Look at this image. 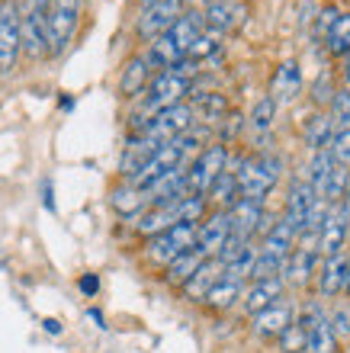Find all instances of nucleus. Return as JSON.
Listing matches in <instances>:
<instances>
[{"mask_svg": "<svg viewBox=\"0 0 350 353\" xmlns=\"http://www.w3.org/2000/svg\"><path fill=\"white\" fill-rule=\"evenodd\" d=\"M280 170H283V161L277 154H254V158H248L235 170L238 196L254 199V203H267V196L273 193V186L280 180Z\"/></svg>", "mask_w": 350, "mask_h": 353, "instance_id": "obj_1", "label": "nucleus"}, {"mask_svg": "<svg viewBox=\"0 0 350 353\" xmlns=\"http://www.w3.org/2000/svg\"><path fill=\"white\" fill-rule=\"evenodd\" d=\"M190 125H193V110H190V103H177V106H167V110L148 116L135 135H142V139L151 141L155 148H161L164 141H174V139H180L184 132H190Z\"/></svg>", "mask_w": 350, "mask_h": 353, "instance_id": "obj_2", "label": "nucleus"}, {"mask_svg": "<svg viewBox=\"0 0 350 353\" xmlns=\"http://www.w3.org/2000/svg\"><path fill=\"white\" fill-rule=\"evenodd\" d=\"M190 248H196V225L177 222V225H171L167 232H157L148 238L145 257H148V263H155V267H167L174 257H180V254L190 251Z\"/></svg>", "mask_w": 350, "mask_h": 353, "instance_id": "obj_3", "label": "nucleus"}, {"mask_svg": "<svg viewBox=\"0 0 350 353\" xmlns=\"http://www.w3.org/2000/svg\"><path fill=\"white\" fill-rule=\"evenodd\" d=\"M225 168H229V148L225 145L215 141V145L203 148L186 164V196H206Z\"/></svg>", "mask_w": 350, "mask_h": 353, "instance_id": "obj_4", "label": "nucleus"}, {"mask_svg": "<svg viewBox=\"0 0 350 353\" xmlns=\"http://www.w3.org/2000/svg\"><path fill=\"white\" fill-rule=\"evenodd\" d=\"M81 23V0H55L46 17L48 29V55H65V48L71 46L74 32Z\"/></svg>", "mask_w": 350, "mask_h": 353, "instance_id": "obj_5", "label": "nucleus"}, {"mask_svg": "<svg viewBox=\"0 0 350 353\" xmlns=\"http://www.w3.org/2000/svg\"><path fill=\"white\" fill-rule=\"evenodd\" d=\"M193 90V77L184 74V71H157L148 84V97H145V110L155 116V112L167 110V106H177L184 103V97Z\"/></svg>", "mask_w": 350, "mask_h": 353, "instance_id": "obj_6", "label": "nucleus"}, {"mask_svg": "<svg viewBox=\"0 0 350 353\" xmlns=\"http://www.w3.org/2000/svg\"><path fill=\"white\" fill-rule=\"evenodd\" d=\"M186 0H151L139 13V36L145 42H155L157 36H164L177 19L184 17Z\"/></svg>", "mask_w": 350, "mask_h": 353, "instance_id": "obj_7", "label": "nucleus"}, {"mask_svg": "<svg viewBox=\"0 0 350 353\" xmlns=\"http://www.w3.org/2000/svg\"><path fill=\"white\" fill-rule=\"evenodd\" d=\"M23 42H19V7L13 0L0 3V74H10L19 61Z\"/></svg>", "mask_w": 350, "mask_h": 353, "instance_id": "obj_8", "label": "nucleus"}, {"mask_svg": "<svg viewBox=\"0 0 350 353\" xmlns=\"http://www.w3.org/2000/svg\"><path fill=\"white\" fill-rule=\"evenodd\" d=\"M299 318L305 325V353H338V337L318 302H309Z\"/></svg>", "mask_w": 350, "mask_h": 353, "instance_id": "obj_9", "label": "nucleus"}, {"mask_svg": "<svg viewBox=\"0 0 350 353\" xmlns=\"http://www.w3.org/2000/svg\"><path fill=\"white\" fill-rule=\"evenodd\" d=\"M19 42L29 58H46L48 55V29H46V13H39L32 3L26 10H19Z\"/></svg>", "mask_w": 350, "mask_h": 353, "instance_id": "obj_10", "label": "nucleus"}, {"mask_svg": "<svg viewBox=\"0 0 350 353\" xmlns=\"http://www.w3.org/2000/svg\"><path fill=\"white\" fill-rule=\"evenodd\" d=\"M264 212H267L264 203H254V199L238 196L235 205L225 209V215H229V234L231 238H241V241H251V238L257 234V225H260V219H264Z\"/></svg>", "mask_w": 350, "mask_h": 353, "instance_id": "obj_11", "label": "nucleus"}, {"mask_svg": "<svg viewBox=\"0 0 350 353\" xmlns=\"http://www.w3.org/2000/svg\"><path fill=\"white\" fill-rule=\"evenodd\" d=\"M293 315H295L293 302H289L286 296L277 299L270 308H264V312L254 315V334H257L260 341H277L286 327L293 325Z\"/></svg>", "mask_w": 350, "mask_h": 353, "instance_id": "obj_12", "label": "nucleus"}, {"mask_svg": "<svg viewBox=\"0 0 350 353\" xmlns=\"http://www.w3.org/2000/svg\"><path fill=\"white\" fill-rule=\"evenodd\" d=\"M350 241V225L344 222V215L338 205H328V215H324V225L318 232V257H334V254H344Z\"/></svg>", "mask_w": 350, "mask_h": 353, "instance_id": "obj_13", "label": "nucleus"}, {"mask_svg": "<svg viewBox=\"0 0 350 353\" xmlns=\"http://www.w3.org/2000/svg\"><path fill=\"white\" fill-rule=\"evenodd\" d=\"M225 241H229V215L222 209H212L203 222L196 225V251L203 257H215Z\"/></svg>", "mask_w": 350, "mask_h": 353, "instance_id": "obj_14", "label": "nucleus"}, {"mask_svg": "<svg viewBox=\"0 0 350 353\" xmlns=\"http://www.w3.org/2000/svg\"><path fill=\"white\" fill-rule=\"evenodd\" d=\"M318 199V193H315L312 186H309V180H295L293 186H289V196H286V209H283V219L289 228H293L295 234H302V225H305V215H309V209H312V203Z\"/></svg>", "mask_w": 350, "mask_h": 353, "instance_id": "obj_15", "label": "nucleus"}, {"mask_svg": "<svg viewBox=\"0 0 350 353\" xmlns=\"http://www.w3.org/2000/svg\"><path fill=\"white\" fill-rule=\"evenodd\" d=\"M225 276V267H222L215 257H206L200 267H196V273L190 279H186L184 286H180V296L186 299V302H203L206 292H209L219 279Z\"/></svg>", "mask_w": 350, "mask_h": 353, "instance_id": "obj_16", "label": "nucleus"}, {"mask_svg": "<svg viewBox=\"0 0 350 353\" xmlns=\"http://www.w3.org/2000/svg\"><path fill=\"white\" fill-rule=\"evenodd\" d=\"M206 32V26H203V13H196V10H184V17L177 19L174 26L164 32V39L171 42V46L180 52V55L186 58V52H190V46H193L196 39Z\"/></svg>", "mask_w": 350, "mask_h": 353, "instance_id": "obj_17", "label": "nucleus"}, {"mask_svg": "<svg viewBox=\"0 0 350 353\" xmlns=\"http://www.w3.org/2000/svg\"><path fill=\"white\" fill-rule=\"evenodd\" d=\"M286 286H283V279H257V283H251L248 289H244V312H248L251 318L257 315V312H264V308H270L277 299H283Z\"/></svg>", "mask_w": 350, "mask_h": 353, "instance_id": "obj_18", "label": "nucleus"}, {"mask_svg": "<svg viewBox=\"0 0 350 353\" xmlns=\"http://www.w3.org/2000/svg\"><path fill=\"white\" fill-rule=\"evenodd\" d=\"M241 17H244V10L238 3H231V0H212L209 7L203 10V26L209 29L212 36H222V32L238 26Z\"/></svg>", "mask_w": 350, "mask_h": 353, "instance_id": "obj_19", "label": "nucleus"}, {"mask_svg": "<svg viewBox=\"0 0 350 353\" xmlns=\"http://www.w3.org/2000/svg\"><path fill=\"white\" fill-rule=\"evenodd\" d=\"M344 273H347V251L334 254V257H322V270H318V292L324 299L341 296L344 292Z\"/></svg>", "mask_w": 350, "mask_h": 353, "instance_id": "obj_20", "label": "nucleus"}, {"mask_svg": "<svg viewBox=\"0 0 350 353\" xmlns=\"http://www.w3.org/2000/svg\"><path fill=\"white\" fill-rule=\"evenodd\" d=\"M299 90H302V68H299V61H283L277 68V74H273L270 97L277 103H293L299 97Z\"/></svg>", "mask_w": 350, "mask_h": 353, "instance_id": "obj_21", "label": "nucleus"}, {"mask_svg": "<svg viewBox=\"0 0 350 353\" xmlns=\"http://www.w3.org/2000/svg\"><path fill=\"white\" fill-rule=\"evenodd\" d=\"M148 84H151V65L145 61V55H135L119 77V93L122 97H139L142 90H148Z\"/></svg>", "mask_w": 350, "mask_h": 353, "instance_id": "obj_22", "label": "nucleus"}, {"mask_svg": "<svg viewBox=\"0 0 350 353\" xmlns=\"http://www.w3.org/2000/svg\"><path fill=\"white\" fill-rule=\"evenodd\" d=\"M241 296H244V283H238V279H231V276H222L219 283L206 292L203 302L212 308V312H229Z\"/></svg>", "mask_w": 350, "mask_h": 353, "instance_id": "obj_23", "label": "nucleus"}, {"mask_svg": "<svg viewBox=\"0 0 350 353\" xmlns=\"http://www.w3.org/2000/svg\"><path fill=\"white\" fill-rule=\"evenodd\" d=\"M235 199H238V180H235V170L225 168L219 174V180L209 186V193H206V203H209V209H231L235 205Z\"/></svg>", "mask_w": 350, "mask_h": 353, "instance_id": "obj_24", "label": "nucleus"}, {"mask_svg": "<svg viewBox=\"0 0 350 353\" xmlns=\"http://www.w3.org/2000/svg\"><path fill=\"white\" fill-rule=\"evenodd\" d=\"M113 209L119 215H126V219H135V215H142L148 209V199L145 193H142L139 186H132V183H122L119 190H113Z\"/></svg>", "mask_w": 350, "mask_h": 353, "instance_id": "obj_25", "label": "nucleus"}, {"mask_svg": "<svg viewBox=\"0 0 350 353\" xmlns=\"http://www.w3.org/2000/svg\"><path fill=\"white\" fill-rule=\"evenodd\" d=\"M203 261H206L203 254L196 251V248H190V251H184L180 257H174V261L167 263V267H164V279L171 283V286H184V283L193 276L196 267H200Z\"/></svg>", "mask_w": 350, "mask_h": 353, "instance_id": "obj_26", "label": "nucleus"}, {"mask_svg": "<svg viewBox=\"0 0 350 353\" xmlns=\"http://www.w3.org/2000/svg\"><path fill=\"white\" fill-rule=\"evenodd\" d=\"M334 119L328 116V112H318V116H312V119L305 122V145L312 151H324L328 145H331V135H334Z\"/></svg>", "mask_w": 350, "mask_h": 353, "instance_id": "obj_27", "label": "nucleus"}, {"mask_svg": "<svg viewBox=\"0 0 350 353\" xmlns=\"http://www.w3.org/2000/svg\"><path fill=\"white\" fill-rule=\"evenodd\" d=\"M190 110H193V116H203L206 122H219L229 112V100H225V93L206 90V93H196Z\"/></svg>", "mask_w": 350, "mask_h": 353, "instance_id": "obj_28", "label": "nucleus"}, {"mask_svg": "<svg viewBox=\"0 0 350 353\" xmlns=\"http://www.w3.org/2000/svg\"><path fill=\"white\" fill-rule=\"evenodd\" d=\"M324 46H328V52L334 58H344L350 52V13H341V17L334 19V26L324 36Z\"/></svg>", "mask_w": 350, "mask_h": 353, "instance_id": "obj_29", "label": "nucleus"}, {"mask_svg": "<svg viewBox=\"0 0 350 353\" xmlns=\"http://www.w3.org/2000/svg\"><path fill=\"white\" fill-rule=\"evenodd\" d=\"M331 170H334V161H331V154H328V148H324V151H312V161H309V186H312L318 196H322L324 180H328V174H331Z\"/></svg>", "mask_w": 350, "mask_h": 353, "instance_id": "obj_30", "label": "nucleus"}, {"mask_svg": "<svg viewBox=\"0 0 350 353\" xmlns=\"http://www.w3.org/2000/svg\"><path fill=\"white\" fill-rule=\"evenodd\" d=\"M347 186H350V168H338V164H334V170L328 174V180H324L322 199L328 205H338L344 199V193H347Z\"/></svg>", "mask_w": 350, "mask_h": 353, "instance_id": "obj_31", "label": "nucleus"}, {"mask_svg": "<svg viewBox=\"0 0 350 353\" xmlns=\"http://www.w3.org/2000/svg\"><path fill=\"white\" fill-rule=\"evenodd\" d=\"M277 106H280V103L273 100L270 93H264V97L254 103V110H251V129H254V132H270L273 116H277Z\"/></svg>", "mask_w": 350, "mask_h": 353, "instance_id": "obj_32", "label": "nucleus"}, {"mask_svg": "<svg viewBox=\"0 0 350 353\" xmlns=\"http://www.w3.org/2000/svg\"><path fill=\"white\" fill-rule=\"evenodd\" d=\"M328 154L338 168H350V125H338L328 145Z\"/></svg>", "mask_w": 350, "mask_h": 353, "instance_id": "obj_33", "label": "nucleus"}, {"mask_svg": "<svg viewBox=\"0 0 350 353\" xmlns=\"http://www.w3.org/2000/svg\"><path fill=\"white\" fill-rule=\"evenodd\" d=\"M277 347H280V353H305V325H302V318H295L293 325L277 337Z\"/></svg>", "mask_w": 350, "mask_h": 353, "instance_id": "obj_34", "label": "nucleus"}, {"mask_svg": "<svg viewBox=\"0 0 350 353\" xmlns=\"http://www.w3.org/2000/svg\"><path fill=\"white\" fill-rule=\"evenodd\" d=\"M328 321H331V331L338 341H350V302H338Z\"/></svg>", "mask_w": 350, "mask_h": 353, "instance_id": "obj_35", "label": "nucleus"}, {"mask_svg": "<svg viewBox=\"0 0 350 353\" xmlns=\"http://www.w3.org/2000/svg\"><path fill=\"white\" fill-rule=\"evenodd\" d=\"M334 119V125L341 122V125H350V90L344 87V90H334L331 97V112H328Z\"/></svg>", "mask_w": 350, "mask_h": 353, "instance_id": "obj_36", "label": "nucleus"}, {"mask_svg": "<svg viewBox=\"0 0 350 353\" xmlns=\"http://www.w3.org/2000/svg\"><path fill=\"white\" fill-rule=\"evenodd\" d=\"M331 97H334L331 77L322 74L318 81H315V87H312V103H315V106H331Z\"/></svg>", "mask_w": 350, "mask_h": 353, "instance_id": "obj_37", "label": "nucleus"}, {"mask_svg": "<svg viewBox=\"0 0 350 353\" xmlns=\"http://www.w3.org/2000/svg\"><path fill=\"white\" fill-rule=\"evenodd\" d=\"M338 17H341V13H338L334 7H324L322 13H318V19H315V29H318L322 36H328V29L334 26V19H338Z\"/></svg>", "mask_w": 350, "mask_h": 353, "instance_id": "obj_38", "label": "nucleus"}, {"mask_svg": "<svg viewBox=\"0 0 350 353\" xmlns=\"http://www.w3.org/2000/svg\"><path fill=\"white\" fill-rule=\"evenodd\" d=\"M77 286H81L84 296H97V289H100V276H97V273H84V276L77 279Z\"/></svg>", "mask_w": 350, "mask_h": 353, "instance_id": "obj_39", "label": "nucleus"}, {"mask_svg": "<svg viewBox=\"0 0 350 353\" xmlns=\"http://www.w3.org/2000/svg\"><path fill=\"white\" fill-rule=\"evenodd\" d=\"M42 325H46V331H48V334H61V325H58L55 318H46Z\"/></svg>", "mask_w": 350, "mask_h": 353, "instance_id": "obj_40", "label": "nucleus"}, {"mask_svg": "<svg viewBox=\"0 0 350 353\" xmlns=\"http://www.w3.org/2000/svg\"><path fill=\"white\" fill-rule=\"evenodd\" d=\"M344 292H347V299H350V254H347V273H344Z\"/></svg>", "mask_w": 350, "mask_h": 353, "instance_id": "obj_41", "label": "nucleus"}, {"mask_svg": "<svg viewBox=\"0 0 350 353\" xmlns=\"http://www.w3.org/2000/svg\"><path fill=\"white\" fill-rule=\"evenodd\" d=\"M344 81H347V87H350V52L344 55Z\"/></svg>", "mask_w": 350, "mask_h": 353, "instance_id": "obj_42", "label": "nucleus"}, {"mask_svg": "<svg viewBox=\"0 0 350 353\" xmlns=\"http://www.w3.org/2000/svg\"><path fill=\"white\" fill-rule=\"evenodd\" d=\"M145 3H151V0H145Z\"/></svg>", "mask_w": 350, "mask_h": 353, "instance_id": "obj_43", "label": "nucleus"}]
</instances>
